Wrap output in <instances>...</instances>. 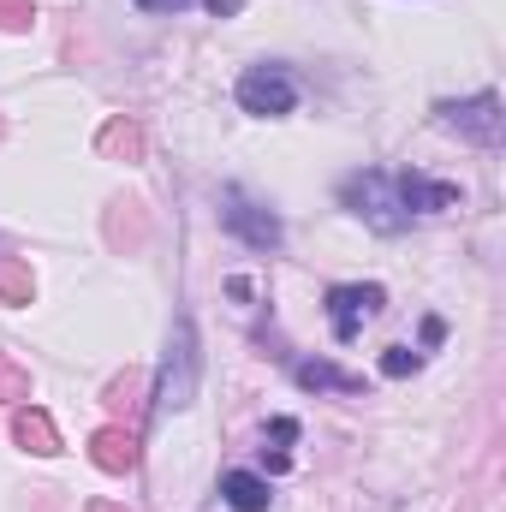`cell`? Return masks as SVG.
Instances as JSON below:
<instances>
[{
  "instance_id": "obj_1",
  "label": "cell",
  "mask_w": 506,
  "mask_h": 512,
  "mask_svg": "<svg viewBox=\"0 0 506 512\" xmlns=\"http://www.w3.org/2000/svg\"><path fill=\"white\" fill-rule=\"evenodd\" d=\"M340 197H346V209H352L364 227H376V233H405V227H411V209L399 203V185H393L387 173H352V179L340 185Z\"/></svg>"
},
{
  "instance_id": "obj_2",
  "label": "cell",
  "mask_w": 506,
  "mask_h": 512,
  "mask_svg": "<svg viewBox=\"0 0 506 512\" xmlns=\"http://www.w3.org/2000/svg\"><path fill=\"white\" fill-rule=\"evenodd\" d=\"M239 108L256 114V120L292 114V108H298V78H292L286 66H251V72L239 78Z\"/></svg>"
},
{
  "instance_id": "obj_3",
  "label": "cell",
  "mask_w": 506,
  "mask_h": 512,
  "mask_svg": "<svg viewBox=\"0 0 506 512\" xmlns=\"http://www.w3.org/2000/svg\"><path fill=\"white\" fill-rule=\"evenodd\" d=\"M221 227H227L233 239H245L251 251H280V239H286L280 215L262 209V203H251L245 191H221Z\"/></svg>"
},
{
  "instance_id": "obj_4",
  "label": "cell",
  "mask_w": 506,
  "mask_h": 512,
  "mask_svg": "<svg viewBox=\"0 0 506 512\" xmlns=\"http://www.w3.org/2000/svg\"><path fill=\"white\" fill-rule=\"evenodd\" d=\"M435 114H441V126H447V131H459V137H471V143H483V149H495V143H501L506 114H501V96H495V90L465 96V102H441Z\"/></svg>"
},
{
  "instance_id": "obj_5",
  "label": "cell",
  "mask_w": 506,
  "mask_h": 512,
  "mask_svg": "<svg viewBox=\"0 0 506 512\" xmlns=\"http://www.w3.org/2000/svg\"><path fill=\"white\" fill-rule=\"evenodd\" d=\"M381 304H387V292H381V286H334V292H328V322H334V340H340V346H352V340L364 334V322L376 316Z\"/></svg>"
},
{
  "instance_id": "obj_6",
  "label": "cell",
  "mask_w": 506,
  "mask_h": 512,
  "mask_svg": "<svg viewBox=\"0 0 506 512\" xmlns=\"http://www.w3.org/2000/svg\"><path fill=\"white\" fill-rule=\"evenodd\" d=\"M393 185H399V203H405L411 215H417V209H423V215H441V209L459 203V185H441V179H423V173H399Z\"/></svg>"
},
{
  "instance_id": "obj_7",
  "label": "cell",
  "mask_w": 506,
  "mask_h": 512,
  "mask_svg": "<svg viewBox=\"0 0 506 512\" xmlns=\"http://www.w3.org/2000/svg\"><path fill=\"white\" fill-rule=\"evenodd\" d=\"M292 376L298 387H310V393H358V376H346L340 364H322V358H304V364H292Z\"/></svg>"
},
{
  "instance_id": "obj_8",
  "label": "cell",
  "mask_w": 506,
  "mask_h": 512,
  "mask_svg": "<svg viewBox=\"0 0 506 512\" xmlns=\"http://www.w3.org/2000/svg\"><path fill=\"white\" fill-rule=\"evenodd\" d=\"M221 495H227L233 512H268V483L256 471H227L221 477Z\"/></svg>"
},
{
  "instance_id": "obj_9",
  "label": "cell",
  "mask_w": 506,
  "mask_h": 512,
  "mask_svg": "<svg viewBox=\"0 0 506 512\" xmlns=\"http://www.w3.org/2000/svg\"><path fill=\"white\" fill-rule=\"evenodd\" d=\"M417 370V352L411 346H387L381 352V376H411Z\"/></svg>"
},
{
  "instance_id": "obj_10",
  "label": "cell",
  "mask_w": 506,
  "mask_h": 512,
  "mask_svg": "<svg viewBox=\"0 0 506 512\" xmlns=\"http://www.w3.org/2000/svg\"><path fill=\"white\" fill-rule=\"evenodd\" d=\"M274 441H280V447L298 441V423H292V417H274Z\"/></svg>"
},
{
  "instance_id": "obj_11",
  "label": "cell",
  "mask_w": 506,
  "mask_h": 512,
  "mask_svg": "<svg viewBox=\"0 0 506 512\" xmlns=\"http://www.w3.org/2000/svg\"><path fill=\"white\" fill-rule=\"evenodd\" d=\"M137 6H143V12H185L191 0H137Z\"/></svg>"
}]
</instances>
